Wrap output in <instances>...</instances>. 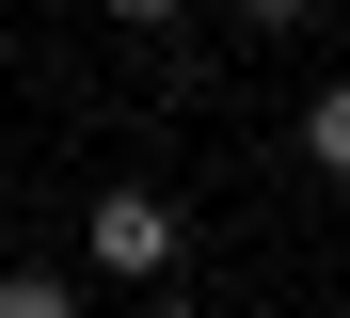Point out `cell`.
<instances>
[{
    "mask_svg": "<svg viewBox=\"0 0 350 318\" xmlns=\"http://www.w3.org/2000/svg\"><path fill=\"white\" fill-rule=\"evenodd\" d=\"M80 254H96L111 287H159L175 254H191V223H175L159 191H96V207H80Z\"/></svg>",
    "mask_w": 350,
    "mask_h": 318,
    "instance_id": "obj_1",
    "label": "cell"
},
{
    "mask_svg": "<svg viewBox=\"0 0 350 318\" xmlns=\"http://www.w3.org/2000/svg\"><path fill=\"white\" fill-rule=\"evenodd\" d=\"M303 159H319V175H350V80H319V96H303Z\"/></svg>",
    "mask_w": 350,
    "mask_h": 318,
    "instance_id": "obj_2",
    "label": "cell"
},
{
    "mask_svg": "<svg viewBox=\"0 0 350 318\" xmlns=\"http://www.w3.org/2000/svg\"><path fill=\"white\" fill-rule=\"evenodd\" d=\"M0 318H80V287L64 271H0Z\"/></svg>",
    "mask_w": 350,
    "mask_h": 318,
    "instance_id": "obj_3",
    "label": "cell"
},
{
    "mask_svg": "<svg viewBox=\"0 0 350 318\" xmlns=\"http://www.w3.org/2000/svg\"><path fill=\"white\" fill-rule=\"evenodd\" d=\"M319 16V0H239V32H303Z\"/></svg>",
    "mask_w": 350,
    "mask_h": 318,
    "instance_id": "obj_4",
    "label": "cell"
},
{
    "mask_svg": "<svg viewBox=\"0 0 350 318\" xmlns=\"http://www.w3.org/2000/svg\"><path fill=\"white\" fill-rule=\"evenodd\" d=\"M96 16H128V32H159V16H175V0H96Z\"/></svg>",
    "mask_w": 350,
    "mask_h": 318,
    "instance_id": "obj_5",
    "label": "cell"
},
{
    "mask_svg": "<svg viewBox=\"0 0 350 318\" xmlns=\"http://www.w3.org/2000/svg\"><path fill=\"white\" fill-rule=\"evenodd\" d=\"M144 318H207V302H175V287H159V302H144Z\"/></svg>",
    "mask_w": 350,
    "mask_h": 318,
    "instance_id": "obj_6",
    "label": "cell"
}]
</instances>
